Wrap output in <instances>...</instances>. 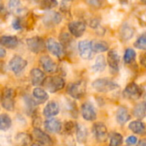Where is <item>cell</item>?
<instances>
[{"label": "cell", "mask_w": 146, "mask_h": 146, "mask_svg": "<svg viewBox=\"0 0 146 146\" xmlns=\"http://www.w3.org/2000/svg\"><path fill=\"white\" fill-rule=\"evenodd\" d=\"M93 89L98 92H109L119 88V86L109 79H98L92 82V84Z\"/></svg>", "instance_id": "cell-1"}, {"label": "cell", "mask_w": 146, "mask_h": 146, "mask_svg": "<svg viewBox=\"0 0 146 146\" xmlns=\"http://www.w3.org/2000/svg\"><path fill=\"white\" fill-rule=\"evenodd\" d=\"M2 107L8 110L12 111L15 108V91L12 88H4L1 95Z\"/></svg>", "instance_id": "cell-2"}, {"label": "cell", "mask_w": 146, "mask_h": 146, "mask_svg": "<svg viewBox=\"0 0 146 146\" xmlns=\"http://www.w3.org/2000/svg\"><path fill=\"white\" fill-rule=\"evenodd\" d=\"M44 86L46 90H48V92L54 93L63 89L65 86V80L60 76H51L46 78Z\"/></svg>", "instance_id": "cell-3"}, {"label": "cell", "mask_w": 146, "mask_h": 146, "mask_svg": "<svg viewBox=\"0 0 146 146\" xmlns=\"http://www.w3.org/2000/svg\"><path fill=\"white\" fill-rule=\"evenodd\" d=\"M86 90V84L84 80H80L74 83H71L68 86V93L75 99L81 98Z\"/></svg>", "instance_id": "cell-4"}, {"label": "cell", "mask_w": 146, "mask_h": 146, "mask_svg": "<svg viewBox=\"0 0 146 146\" xmlns=\"http://www.w3.org/2000/svg\"><path fill=\"white\" fill-rule=\"evenodd\" d=\"M27 48L33 53H39L44 50L46 47V44L44 43V39L38 36H34L29 38L26 40Z\"/></svg>", "instance_id": "cell-5"}, {"label": "cell", "mask_w": 146, "mask_h": 146, "mask_svg": "<svg viewBox=\"0 0 146 146\" xmlns=\"http://www.w3.org/2000/svg\"><path fill=\"white\" fill-rule=\"evenodd\" d=\"M46 48L48 49V50L54 55L55 56H56L57 58H62L64 56V48L62 45L61 43L57 42L55 38H49L46 42Z\"/></svg>", "instance_id": "cell-6"}, {"label": "cell", "mask_w": 146, "mask_h": 146, "mask_svg": "<svg viewBox=\"0 0 146 146\" xmlns=\"http://www.w3.org/2000/svg\"><path fill=\"white\" fill-rule=\"evenodd\" d=\"M62 15L56 11H49L47 12L42 18L43 24L49 28L54 27L56 25L62 22Z\"/></svg>", "instance_id": "cell-7"}, {"label": "cell", "mask_w": 146, "mask_h": 146, "mask_svg": "<svg viewBox=\"0 0 146 146\" xmlns=\"http://www.w3.org/2000/svg\"><path fill=\"white\" fill-rule=\"evenodd\" d=\"M92 133L98 142L104 143L108 139L109 133L106 126L103 122H97L92 127Z\"/></svg>", "instance_id": "cell-8"}, {"label": "cell", "mask_w": 146, "mask_h": 146, "mask_svg": "<svg viewBox=\"0 0 146 146\" xmlns=\"http://www.w3.org/2000/svg\"><path fill=\"white\" fill-rule=\"evenodd\" d=\"M142 95V90L139 85L134 82L129 83L123 92V96L127 99H139Z\"/></svg>", "instance_id": "cell-9"}, {"label": "cell", "mask_w": 146, "mask_h": 146, "mask_svg": "<svg viewBox=\"0 0 146 146\" xmlns=\"http://www.w3.org/2000/svg\"><path fill=\"white\" fill-rule=\"evenodd\" d=\"M27 62L20 56H14L9 62V67L15 74H20L27 67Z\"/></svg>", "instance_id": "cell-10"}, {"label": "cell", "mask_w": 146, "mask_h": 146, "mask_svg": "<svg viewBox=\"0 0 146 146\" xmlns=\"http://www.w3.org/2000/svg\"><path fill=\"white\" fill-rule=\"evenodd\" d=\"M78 50L81 58L85 60H89L92 57L93 50L92 46V41L82 40L78 44Z\"/></svg>", "instance_id": "cell-11"}, {"label": "cell", "mask_w": 146, "mask_h": 146, "mask_svg": "<svg viewBox=\"0 0 146 146\" xmlns=\"http://www.w3.org/2000/svg\"><path fill=\"white\" fill-rule=\"evenodd\" d=\"M69 33L75 38H80L81 37L86 28V25L84 21H71L68 25Z\"/></svg>", "instance_id": "cell-12"}, {"label": "cell", "mask_w": 146, "mask_h": 146, "mask_svg": "<svg viewBox=\"0 0 146 146\" xmlns=\"http://www.w3.org/2000/svg\"><path fill=\"white\" fill-rule=\"evenodd\" d=\"M81 115L82 117L88 121H92L97 118L96 110L92 104L86 102L81 105Z\"/></svg>", "instance_id": "cell-13"}, {"label": "cell", "mask_w": 146, "mask_h": 146, "mask_svg": "<svg viewBox=\"0 0 146 146\" xmlns=\"http://www.w3.org/2000/svg\"><path fill=\"white\" fill-rule=\"evenodd\" d=\"M39 63L43 69L47 73H55L57 71V64L49 56H42L39 58Z\"/></svg>", "instance_id": "cell-14"}, {"label": "cell", "mask_w": 146, "mask_h": 146, "mask_svg": "<svg viewBox=\"0 0 146 146\" xmlns=\"http://www.w3.org/2000/svg\"><path fill=\"white\" fill-rule=\"evenodd\" d=\"M30 79L32 85L34 86H38L44 85L46 77L44 73L39 68H33L30 72Z\"/></svg>", "instance_id": "cell-15"}, {"label": "cell", "mask_w": 146, "mask_h": 146, "mask_svg": "<svg viewBox=\"0 0 146 146\" xmlns=\"http://www.w3.org/2000/svg\"><path fill=\"white\" fill-rule=\"evenodd\" d=\"M44 126L45 130L51 133H60L62 130V123L58 119H56V118L47 119L44 121Z\"/></svg>", "instance_id": "cell-16"}, {"label": "cell", "mask_w": 146, "mask_h": 146, "mask_svg": "<svg viewBox=\"0 0 146 146\" xmlns=\"http://www.w3.org/2000/svg\"><path fill=\"white\" fill-rule=\"evenodd\" d=\"M33 134L34 139L40 144L45 145H51L52 140L50 137L44 132H43L39 128H34L33 131Z\"/></svg>", "instance_id": "cell-17"}, {"label": "cell", "mask_w": 146, "mask_h": 146, "mask_svg": "<svg viewBox=\"0 0 146 146\" xmlns=\"http://www.w3.org/2000/svg\"><path fill=\"white\" fill-rule=\"evenodd\" d=\"M134 35V28L129 23L125 22L122 24L120 29V37L122 41H127L131 39Z\"/></svg>", "instance_id": "cell-18"}, {"label": "cell", "mask_w": 146, "mask_h": 146, "mask_svg": "<svg viewBox=\"0 0 146 146\" xmlns=\"http://www.w3.org/2000/svg\"><path fill=\"white\" fill-rule=\"evenodd\" d=\"M108 63L111 69L115 71L119 70L120 66V56L115 50H110L108 53Z\"/></svg>", "instance_id": "cell-19"}, {"label": "cell", "mask_w": 146, "mask_h": 146, "mask_svg": "<svg viewBox=\"0 0 146 146\" xmlns=\"http://www.w3.org/2000/svg\"><path fill=\"white\" fill-rule=\"evenodd\" d=\"M59 111H60V108H59L58 104L55 101H51V102H49L47 105L44 107L43 110V114L45 117L50 118V117L58 115Z\"/></svg>", "instance_id": "cell-20"}, {"label": "cell", "mask_w": 146, "mask_h": 146, "mask_svg": "<svg viewBox=\"0 0 146 146\" xmlns=\"http://www.w3.org/2000/svg\"><path fill=\"white\" fill-rule=\"evenodd\" d=\"M18 38L15 36L3 35L0 38V44L7 49H15L18 45Z\"/></svg>", "instance_id": "cell-21"}, {"label": "cell", "mask_w": 146, "mask_h": 146, "mask_svg": "<svg viewBox=\"0 0 146 146\" xmlns=\"http://www.w3.org/2000/svg\"><path fill=\"white\" fill-rule=\"evenodd\" d=\"M130 118H131V115L126 108L121 107L118 109L116 112V121L120 125H124L130 120Z\"/></svg>", "instance_id": "cell-22"}, {"label": "cell", "mask_w": 146, "mask_h": 146, "mask_svg": "<svg viewBox=\"0 0 146 146\" xmlns=\"http://www.w3.org/2000/svg\"><path fill=\"white\" fill-rule=\"evenodd\" d=\"M92 46L93 51L97 53L107 51L110 48L109 44L107 42L104 40H98V39L92 40Z\"/></svg>", "instance_id": "cell-23"}, {"label": "cell", "mask_w": 146, "mask_h": 146, "mask_svg": "<svg viewBox=\"0 0 146 146\" xmlns=\"http://www.w3.org/2000/svg\"><path fill=\"white\" fill-rule=\"evenodd\" d=\"M106 60L105 57L103 55H99L97 56L94 64L92 65V71L95 73H98V72H103L105 68H106Z\"/></svg>", "instance_id": "cell-24"}, {"label": "cell", "mask_w": 146, "mask_h": 146, "mask_svg": "<svg viewBox=\"0 0 146 146\" xmlns=\"http://www.w3.org/2000/svg\"><path fill=\"white\" fill-rule=\"evenodd\" d=\"M128 127L133 133H134L136 134L142 135V134L145 133V126L140 121H133L130 122Z\"/></svg>", "instance_id": "cell-25"}, {"label": "cell", "mask_w": 146, "mask_h": 146, "mask_svg": "<svg viewBox=\"0 0 146 146\" xmlns=\"http://www.w3.org/2000/svg\"><path fill=\"white\" fill-rule=\"evenodd\" d=\"M33 96L36 99V101H38V103H39V104H43V103H44V102H46L48 100L47 92L44 89L39 88V87H36V88L33 89Z\"/></svg>", "instance_id": "cell-26"}, {"label": "cell", "mask_w": 146, "mask_h": 146, "mask_svg": "<svg viewBox=\"0 0 146 146\" xmlns=\"http://www.w3.org/2000/svg\"><path fill=\"white\" fill-rule=\"evenodd\" d=\"M75 133H76L77 140L80 144H83V143H85L86 141V139H87V130L85 127V126L78 124L76 126Z\"/></svg>", "instance_id": "cell-27"}, {"label": "cell", "mask_w": 146, "mask_h": 146, "mask_svg": "<svg viewBox=\"0 0 146 146\" xmlns=\"http://www.w3.org/2000/svg\"><path fill=\"white\" fill-rule=\"evenodd\" d=\"M32 141V138L26 133H20L15 137V142L18 146L28 145Z\"/></svg>", "instance_id": "cell-28"}, {"label": "cell", "mask_w": 146, "mask_h": 146, "mask_svg": "<svg viewBox=\"0 0 146 146\" xmlns=\"http://www.w3.org/2000/svg\"><path fill=\"white\" fill-rule=\"evenodd\" d=\"M133 112L134 116L139 119H141L146 116V101L138 104L134 107Z\"/></svg>", "instance_id": "cell-29"}, {"label": "cell", "mask_w": 146, "mask_h": 146, "mask_svg": "<svg viewBox=\"0 0 146 146\" xmlns=\"http://www.w3.org/2000/svg\"><path fill=\"white\" fill-rule=\"evenodd\" d=\"M11 119L7 114L0 115V129L2 131H7L11 127Z\"/></svg>", "instance_id": "cell-30"}, {"label": "cell", "mask_w": 146, "mask_h": 146, "mask_svg": "<svg viewBox=\"0 0 146 146\" xmlns=\"http://www.w3.org/2000/svg\"><path fill=\"white\" fill-rule=\"evenodd\" d=\"M136 58V52L133 49L128 48L126 50L124 54V62L127 64H131Z\"/></svg>", "instance_id": "cell-31"}, {"label": "cell", "mask_w": 146, "mask_h": 146, "mask_svg": "<svg viewBox=\"0 0 146 146\" xmlns=\"http://www.w3.org/2000/svg\"><path fill=\"white\" fill-rule=\"evenodd\" d=\"M122 143H123V137L118 133H114L110 136V141L109 146H121Z\"/></svg>", "instance_id": "cell-32"}, {"label": "cell", "mask_w": 146, "mask_h": 146, "mask_svg": "<svg viewBox=\"0 0 146 146\" xmlns=\"http://www.w3.org/2000/svg\"><path fill=\"white\" fill-rule=\"evenodd\" d=\"M133 45L137 49L146 50V33H143L138 38V39L134 42Z\"/></svg>", "instance_id": "cell-33"}, {"label": "cell", "mask_w": 146, "mask_h": 146, "mask_svg": "<svg viewBox=\"0 0 146 146\" xmlns=\"http://www.w3.org/2000/svg\"><path fill=\"white\" fill-rule=\"evenodd\" d=\"M58 5V2L56 0H41L40 8L43 9H50Z\"/></svg>", "instance_id": "cell-34"}, {"label": "cell", "mask_w": 146, "mask_h": 146, "mask_svg": "<svg viewBox=\"0 0 146 146\" xmlns=\"http://www.w3.org/2000/svg\"><path fill=\"white\" fill-rule=\"evenodd\" d=\"M59 39H60V42H61L62 45L63 46V48L68 47L70 45L71 42H72V38L68 33H61L60 36H59Z\"/></svg>", "instance_id": "cell-35"}, {"label": "cell", "mask_w": 146, "mask_h": 146, "mask_svg": "<svg viewBox=\"0 0 146 146\" xmlns=\"http://www.w3.org/2000/svg\"><path fill=\"white\" fill-rule=\"evenodd\" d=\"M8 7L12 12H18L21 7V0H9Z\"/></svg>", "instance_id": "cell-36"}, {"label": "cell", "mask_w": 146, "mask_h": 146, "mask_svg": "<svg viewBox=\"0 0 146 146\" xmlns=\"http://www.w3.org/2000/svg\"><path fill=\"white\" fill-rule=\"evenodd\" d=\"M85 2L86 3L87 5L93 7V8H102L104 5L105 0H85Z\"/></svg>", "instance_id": "cell-37"}, {"label": "cell", "mask_w": 146, "mask_h": 146, "mask_svg": "<svg viewBox=\"0 0 146 146\" xmlns=\"http://www.w3.org/2000/svg\"><path fill=\"white\" fill-rule=\"evenodd\" d=\"M65 130L67 133H72L74 130H76V126L74 122L72 121H68L65 124Z\"/></svg>", "instance_id": "cell-38"}, {"label": "cell", "mask_w": 146, "mask_h": 146, "mask_svg": "<svg viewBox=\"0 0 146 146\" xmlns=\"http://www.w3.org/2000/svg\"><path fill=\"white\" fill-rule=\"evenodd\" d=\"M12 27L15 30H21V24L19 19H15L12 21Z\"/></svg>", "instance_id": "cell-39"}, {"label": "cell", "mask_w": 146, "mask_h": 146, "mask_svg": "<svg viewBox=\"0 0 146 146\" xmlns=\"http://www.w3.org/2000/svg\"><path fill=\"white\" fill-rule=\"evenodd\" d=\"M137 141H138V139L135 136H130L126 140V142L128 145H136Z\"/></svg>", "instance_id": "cell-40"}, {"label": "cell", "mask_w": 146, "mask_h": 146, "mask_svg": "<svg viewBox=\"0 0 146 146\" xmlns=\"http://www.w3.org/2000/svg\"><path fill=\"white\" fill-rule=\"evenodd\" d=\"M72 0H62V9H68V7L70 6V2Z\"/></svg>", "instance_id": "cell-41"}, {"label": "cell", "mask_w": 146, "mask_h": 146, "mask_svg": "<svg viewBox=\"0 0 146 146\" xmlns=\"http://www.w3.org/2000/svg\"><path fill=\"white\" fill-rule=\"evenodd\" d=\"M139 61H140V63L143 67L146 68V53H144L140 56V58H139Z\"/></svg>", "instance_id": "cell-42"}, {"label": "cell", "mask_w": 146, "mask_h": 146, "mask_svg": "<svg viewBox=\"0 0 146 146\" xmlns=\"http://www.w3.org/2000/svg\"><path fill=\"white\" fill-rule=\"evenodd\" d=\"M5 54H6L5 50H4L3 47H1V49H0V57H1V58H3V57L5 56Z\"/></svg>", "instance_id": "cell-43"}, {"label": "cell", "mask_w": 146, "mask_h": 146, "mask_svg": "<svg viewBox=\"0 0 146 146\" xmlns=\"http://www.w3.org/2000/svg\"><path fill=\"white\" fill-rule=\"evenodd\" d=\"M137 146H146V139H141V140L139 142V144H138V145Z\"/></svg>", "instance_id": "cell-44"}, {"label": "cell", "mask_w": 146, "mask_h": 146, "mask_svg": "<svg viewBox=\"0 0 146 146\" xmlns=\"http://www.w3.org/2000/svg\"><path fill=\"white\" fill-rule=\"evenodd\" d=\"M32 146H43L42 145V144H40V143H34V144H33Z\"/></svg>", "instance_id": "cell-45"}, {"label": "cell", "mask_w": 146, "mask_h": 146, "mask_svg": "<svg viewBox=\"0 0 146 146\" xmlns=\"http://www.w3.org/2000/svg\"><path fill=\"white\" fill-rule=\"evenodd\" d=\"M121 2H122V3H126V2H127L128 0H120Z\"/></svg>", "instance_id": "cell-46"}, {"label": "cell", "mask_w": 146, "mask_h": 146, "mask_svg": "<svg viewBox=\"0 0 146 146\" xmlns=\"http://www.w3.org/2000/svg\"><path fill=\"white\" fill-rule=\"evenodd\" d=\"M141 2H142V3H145V4H146V0H141Z\"/></svg>", "instance_id": "cell-47"}, {"label": "cell", "mask_w": 146, "mask_h": 146, "mask_svg": "<svg viewBox=\"0 0 146 146\" xmlns=\"http://www.w3.org/2000/svg\"><path fill=\"white\" fill-rule=\"evenodd\" d=\"M30 1H33V2H38L39 0H30Z\"/></svg>", "instance_id": "cell-48"}]
</instances>
